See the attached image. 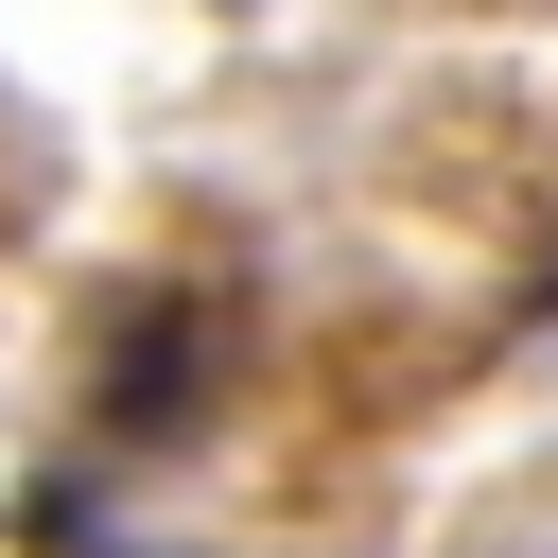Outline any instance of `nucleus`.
<instances>
[{
    "mask_svg": "<svg viewBox=\"0 0 558 558\" xmlns=\"http://www.w3.org/2000/svg\"><path fill=\"white\" fill-rule=\"evenodd\" d=\"M192 401H209V331L157 296V314H122L105 331V384H87V418L105 436H192Z\"/></svg>",
    "mask_w": 558,
    "mask_h": 558,
    "instance_id": "obj_1",
    "label": "nucleus"
}]
</instances>
